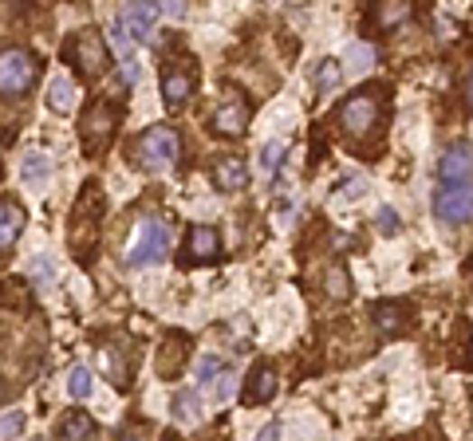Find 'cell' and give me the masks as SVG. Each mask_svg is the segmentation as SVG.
<instances>
[{"instance_id": "1", "label": "cell", "mask_w": 473, "mask_h": 441, "mask_svg": "<svg viewBox=\"0 0 473 441\" xmlns=\"http://www.w3.org/2000/svg\"><path fill=\"white\" fill-rule=\"evenodd\" d=\"M434 217L446 225H469L473 221V146L461 138L438 162V186H434Z\"/></svg>"}, {"instance_id": "2", "label": "cell", "mask_w": 473, "mask_h": 441, "mask_svg": "<svg viewBox=\"0 0 473 441\" xmlns=\"http://www.w3.org/2000/svg\"><path fill=\"white\" fill-rule=\"evenodd\" d=\"M126 154H131V166L143 170V174H162V170L178 166L181 138L174 126H146V131L126 146Z\"/></svg>"}, {"instance_id": "3", "label": "cell", "mask_w": 473, "mask_h": 441, "mask_svg": "<svg viewBox=\"0 0 473 441\" xmlns=\"http://www.w3.org/2000/svg\"><path fill=\"white\" fill-rule=\"evenodd\" d=\"M40 79V60L28 48L0 51V99H24Z\"/></svg>"}, {"instance_id": "4", "label": "cell", "mask_w": 473, "mask_h": 441, "mask_svg": "<svg viewBox=\"0 0 473 441\" xmlns=\"http://www.w3.org/2000/svg\"><path fill=\"white\" fill-rule=\"evenodd\" d=\"M166 256H170V229L158 217L138 221V229L131 236V253H126L131 268H158L166 264Z\"/></svg>"}, {"instance_id": "5", "label": "cell", "mask_w": 473, "mask_h": 441, "mask_svg": "<svg viewBox=\"0 0 473 441\" xmlns=\"http://www.w3.org/2000/svg\"><path fill=\"white\" fill-rule=\"evenodd\" d=\"M118 118H123V106H118V103L111 106L107 99H99V103L88 106V115L79 118V142H83V150H88V158L103 154V146L111 142Z\"/></svg>"}, {"instance_id": "6", "label": "cell", "mask_w": 473, "mask_h": 441, "mask_svg": "<svg viewBox=\"0 0 473 441\" xmlns=\"http://www.w3.org/2000/svg\"><path fill=\"white\" fill-rule=\"evenodd\" d=\"M68 63L71 68H79L83 79H99L107 71V48L99 40V32H79V36L68 40Z\"/></svg>"}, {"instance_id": "7", "label": "cell", "mask_w": 473, "mask_h": 441, "mask_svg": "<svg viewBox=\"0 0 473 441\" xmlns=\"http://www.w3.org/2000/svg\"><path fill=\"white\" fill-rule=\"evenodd\" d=\"M193 91H198V68H193V60L162 71V99L170 111H181L193 99Z\"/></svg>"}, {"instance_id": "8", "label": "cell", "mask_w": 473, "mask_h": 441, "mask_svg": "<svg viewBox=\"0 0 473 441\" xmlns=\"http://www.w3.org/2000/svg\"><path fill=\"white\" fill-rule=\"evenodd\" d=\"M339 123L348 134H371L375 123H379V99L375 95H355V99L343 103Z\"/></svg>"}, {"instance_id": "9", "label": "cell", "mask_w": 473, "mask_h": 441, "mask_svg": "<svg viewBox=\"0 0 473 441\" xmlns=\"http://www.w3.org/2000/svg\"><path fill=\"white\" fill-rule=\"evenodd\" d=\"M158 0H126L123 5V24L126 32L138 40V44H150L154 40V24H158Z\"/></svg>"}, {"instance_id": "10", "label": "cell", "mask_w": 473, "mask_h": 441, "mask_svg": "<svg viewBox=\"0 0 473 441\" xmlns=\"http://www.w3.org/2000/svg\"><path fill=\"white\" fill-rule=\"evenodd\" d=\"M276 386H281V379H276V367L273 363H256V367L249 371V382H245V406H264L276 398Z\"/></svg>"}, {"instance_id": "11", "label": "cell", "mask_w": 473, "mask_h": 441, "mask_svg": "<svg viewBox=\"0 0 473 441\" xmlns=\"http://www.w3.org/2000/svg\"><path fill=\"white\" fill-rule=\"evenodd\" d=\"M111 48H115V56H118V71H123V79L134 87V83L143 79V68H138V60H134V36L126 32L123 20L111 24Z\"/></svg>"}, {"instance_id": "12", "label": "cell", "mask_w": 473, "mask_h": 441, "mask_svg": "<svg viewBox=\"0 0 473 441\" xmlns=\"http://www.w3.org/2000/svg\"><path fill=\"white\" fill-rule=\"evenodd\" d=\"M213 186H218L221 193L245 189V186H249V166H245L241 158H233V154L218 158V162H213Z\"/></svg>"}, {"instance_id": "13", "label": "cell", "mask_w": 473, "mask_h": 441, "mask_svg": "<svg viewBox=\"0 0 473 441\" xmlns=\"http://www.w3.org/2000/svg\"><path fill=\"white\" fill-rule=\"evenodd\" d=\"M186 354H190V339L181 335V331H178V335H166L162 351H158V374H162V379H178Z\"/></svg>"}, {"instance_id": "14", "label": "cell", "mask_w": 473, "mask_h": 441, "mask_svg": "<svg viewBox=\"0 0 473 441\" xmlns=\"http://www.w3.org/2000/svg\"><path fill=\"white\" fill-rule=\"evenodd\" d=\"M20 181H24L32 193L48 189V181H51V162H48V154H40V150H28V154L20 158Z\"/></svg>"}, {"instance_id": "15", "label": "cell", "mask_w": 473, "mask_h": 441, "mask_svg": "<svg viewBox=\"0 0 473 441\" xmlns=\"http://www.w3.org/2000/svg\"><path fill=\"white\" fill-rule=\"evenodd\" d=\"M186 249H190V261H213L221 253V236L213 225H193L186 236Z\"/></svg>"}, {"instance_id": "16", "label": "cell", "mask_w": 473, "mask_h": 441, "mask_svg": "<svg viewBox=\"0 0 473 441\" xmlns=\"http://www.w3.org/2000/svg\"><path fill=\"white\" fill-rule=\"evenodd\" d=\"M245 126H249V103H225L213 111V131L225 138L245 134Z\"/></svg>"}, {"instance_id": "17", "label": "cell", "mask_w": 473, "mask_h": 441, "mask_svg": "<svg viewBox=\"0 0 473 441\" xmlns=\"http://www.w3.org/2000/svg\"><path fill=\"white\" fill-rule=\"evenodd\" d=\"M44 103L51 115H71L75 111V83L68 75H51L48 79V91H44Z\"/></svg>"}, {"instance_id": "18", "label": "cell", "mask_w": 473, "mask_h": 441, "mask_svg": "<svg viewBox=\"0 0 473 441\" xmlns=\"http://www.w3.org/2000/svg\"><path fill=\"white\" fill-rule=\"evenodd\" d=\"M20 233H24V209H20L16 201L0 198V253L13 249Z\"/></svg>"}, {"instance_id": "19", "label": "cell", "mask_w": 473, "mask_h": 441, "mask_svg": "<svg viewBox=\"0 0 473 441\" xmlns=\"http://www.w3.org/2000/svg\"><path fill=\"white\" fill-rule=\"evenodd\" d=\"M56 437H95V418L83 414V410L63 414L60 426H56Z\"/></svg>"}, {"instance_id": "20", "label": "cell", "mask_w": 473, "mask_h": 441, "mask_svg": "<svg viewBox=\"0 0 473 441\" xmlns=\"http://www.w3.org/2000/svg\"><path fill=\"white\" fill-rule=\"evenodd\" d=\"M170 414H174L178 422L193 426V422L201 418V394H198V390H178L174 402H170Z\"/></svg>"}, {"instance_id": "21", "label": "cell", "mask_w": 473, "mask_h": 441, "mask_svg": "<svg viewBox=\"0 0 473 441\" xmlns=\"http://www.w3.org/2000/svg\"><path fill=\"white\" fill-rule=\"evenodd\" d=\"M375 324H379L383 335H399V331H406L403 304H379V308H375Z\"/></svg>"}, {"instance_id": "22", "label": "cell", "mask_w": 473, "mask_h": 441, "mask_svg": "<svg viewBox=\"0 0 473 441\" xmlns=\"http://www.w3.org/2000/svg\"><path fill=\"white\" fill-rule=\"evenodd\" d=\"M411 16V0H383L379 8V28H394Z\"/></svg>"}, {"instance_id": "23", "label": "cell", "mask_w": 473, "mask_h": 441, "mask_svg": "<svg viewBox=\"0 0 473 441\" xmlns=\"http://www.w3.org/2000/svg\"><path fill=\"white\" fill-rule=\"evenodd\" d=\"M221 371H225V363L218 359V354H206V359L198 363V374H193V379H198L201 390H213V382H218Z\"/></svg>"}, {"instance_id": "24", "label": "cell", "mask_w": 473, "mask_h": 441, "mask_svg": "<svg viewBox=\"0 0 473 441\" xmlns=\"http://www.w3.org/2000/svg\"><path fill=\"white\" fill-rule=\"evenodd\" d=\"M281 162H284V142H281V138H273V142L261 146V170H264V174H276Z\"/></svg>"}, {"instance_id": "25", "label": "cell", "mask_w": 473, "mask_h": 441, "mask_svg": "<svg viewBox=\"0 0 473 441\" xmlns=\"http://www.w3.org/2000/svg\"><path fill=\"white\" fill-rule=\"evenodd\" d=\"M375 225H379L383 236H399L403 233V217H399V209H391V206H383L379 213H375Z\"/></svg>"}, {"instance_id": "26", "label": "cell", "mask_w": 473, "mask_h": 441, "mask_svg": "<svg viewBox=\"0 0 473 441\" xmlns=\"http://www.w3.org/2000/svg\"><path fill=\"white\" fill-rule=\"evenodd\" d=\"M68 394L75 398V402H83V398L91 394V371L88 367H75L71 379H68Z\"/></svg>"}, {"instance_id": "27", "label": "cell", "mask_w": 473, "mask_h": 441, "mask_svg": "<svg viewBox=\"0 0 473 441\" xmlns=\"http://www.w3.org/2000/svg\"><path fill=\"white\" fill-rule=\"evenodd\" d=\"M213 394H218V402H221V406H229V402H233V394H236V371L225 367V371L218 374V382H213Z\"/></svg>"}, {"instance_id": "28", "label": "cell", "mask_w": 473, "mask_h": 441, "mask_svg": "<svg viewBox=\"0 0 473 441\" xmlns=\"http://www.w3.org/2000/svg\"><path fill=\"white\" fill-rule=\"evenodd\" d=\"M103 367H107V379L123 390V386H126V363L118 359V351H103Z\"/></svg>"}, {"instance_id": "29", "label": "cell", "mask_w": 473, "mask_h": 441, "mask_svg": "<svg viewBox=\"0 0 473 441\" xmlns=\"http://www.w3.org/2000/svg\"><path fill=\"white\" fill-rule=\"evenodd\" d=\"M24 426H28L24 410H8V414H0V437H16V434H24Z\"/></svg>"}, {"instance_id": "30", "label": "cell", "mask_w": 473, "mask_h": 441, "mask_svg": "<svg viewBox=\"0 0 473 441\" xmlns=\"http://www.w3.org/2000/svg\"><path fill=\"white\" fill-rule=\"evenodd\" d=\"M339 83V63L336 60H324L320 63V71H316V87L320 91H331Z\"/></svg>"}, {"instance_id": "31", "label": "cell", "mask_w": 473, "mask_h": 441, "mask_svg": "<svg viewBox=\"0 0 473 441\" xmlns=\"http://www.w3.org/2000/svg\"><path fill=\"white\" fill-rule=\"evenodd\" d=\"M328 292L331 296H336V299H348L351 296V284H348V272H343V268L336 264V268H331V272H328Z\"/></svg>"}, {"instance_id": "32", "label": "cell", "mask_w": 473, "mask_h": 441, "mask_svg": "<svg viewBox=\"0 0 473 441\" xmlns=\"http://www.w3.org/2000/svg\"><path fill=\"white\" fill-rule=\"evenodd\" d=\"M348 60H351V71H355V75H363V71L371 68V48H367V44H351Z\"/></svg>"}, {"instance_id": "33", "label": "cell", "mask_w": 473, "mask_h": 441, "mask_svg": "<svg viewBox=\"0 0 473 441\" xmlns=\"http://www.w3.org/2000/svg\"><path fill=\"white\" fill-rule=\"evenodd\" d=\"M32 272H36V284H40V288H51V280H56V264H51L48 256H36Z\"/></svg>"}, {"instance_id": "34", "label": "cell", "mask_w": 473, "mask_h": 441, "mask_svg": "<svg viewBox=\"0 0 473 441\" xmlns=\"http://www.w3.org/2000/svg\"><path fill=\"white\" fill-rule=\"evenodd\" d=\"M158 8H162V13L166 16H186V0H158Z\"/></svg>"}, {"instance_id": "35", "label": "cell", "mask_w": 473, "mask_h": 441, "mask_svg": "<svg viewBox=\"0 0 473 441\" xmlns=\"http://www.w3.org/2000/svg\"><path fill=\"white\" fill-rule=\"evenodd\" d=\"M5 398H8V379L0 374V406H5Z\"/></svg>"}, {"instance_id": "36", "label": "cell", "mask_w": 473, "mask_h": 441, "mask_svg": "<svg viewBox=\"0 0 473 441\" xmlns=\"http://www.w3.org/2000/svg\"><path fill=\"white\" fill-rule=\"evenodd\" d=\"M469 103H473V75H469Z\"/></svg>"}]
</instances>
